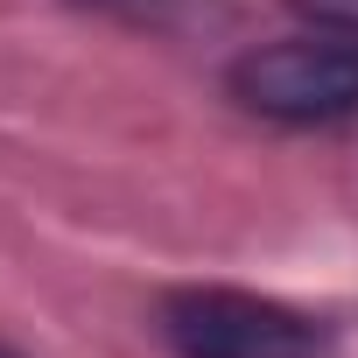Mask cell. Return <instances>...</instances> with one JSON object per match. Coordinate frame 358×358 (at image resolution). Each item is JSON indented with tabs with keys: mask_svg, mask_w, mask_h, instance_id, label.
Masks as SVG:
<instances>
[{
	"mask_svg": "<svg viewBox=\"0 0 358 358\" xmlns=\"http://www.w3.org/2000/svg\"><path fill=\"white\" fill-rule=\"evenodd\" d=\"M295 8L316 22V29H337V36H358V0H295Z\"/></svg>",
	"mask_w": 358,
	"mask_h": 358,
	"instance_id": "3957f363",
	"label": "cell"
},
{
	"mask_svg": "<svg viewBox=\"0 0 358 358\" xmlns=\"http://www.w3.org/2000/svg\"><path fill=\"white\" fill-rule=\"evenodd\" d=\"M162 337L176 358H323V323L246 295V288H183L162 302Z\"/></svg>",
	"mask_w": 358,
	"mask_h": 358,
	"instance_id": "7a4b0ae2",
	"label": "cell"
},
{
	"mask_svg": "<svg viewBox=\"0 0 358 358\" xmlns=\"http://www.w3.org/2000/svg\"><path fill=\"white\" fill-rule=\"evenodd\" d=\"M225 92L274 127H337L358 113V36L309 29V36L253 43L232 57Z\"/></svg>",
	"mask_w": 358,
	"mask_h": 358,
	"instance_id": "6da1fadb",
	"label": "cell"
},
{
	"mask_svg": "<svg viewBox=\"0 0 358 358\" xmlns=\"http://www.w3.org/2000/svg\"><path fill=\"white\" fill-rule=\"evenodd\" d=\"M0 358H15V351H0Z\"/></svg>",
	"mask_w": 358,
	"mask_h": 358,
	"instance_id": "277c9868",
	"label": "cell"
}]
</instances>
